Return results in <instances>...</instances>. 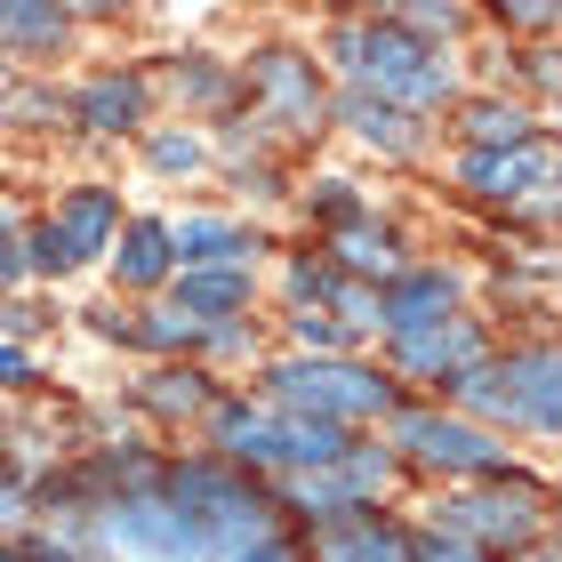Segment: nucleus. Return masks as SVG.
I'll use <instances>...</instances> for the list:
<instances>
[{"label": "nucleus", "instance_id": "aec40b11", "mask_svg": "<svg viewBox=\"0 0 562 562\" xmlns=\"http://www.w3.org/2000/svg\"><path fill=\"white\" fill-rule=\"evenodd\" d=\"M474 137H491V145H498V137H506V145H522L530 130H522V113H506V105H482V113H474Z\"/></svg>", "mask_w": 562, "mask_h": 562}, {"label": "nucleus", "instance_id": "423d86ee", "mask_svg": "<svg viewBox=\"0 0 562 562\" xmlns=\"http://www.w3.org/2000/svg\"><path fill=\"white\" fill-rule=\"evenodd\" d=\"M467 177H474L482 193H522V186H547V153H530V145H515V153H474Z\"/></svg>", "mask_w": 562, "mask_h": 562}, {"label": "nucleus", "instance_id": "f3484780", "mask_svg": "<svg viewBox=\"0 0 562 562\" xmlns=\"http://www.w3.org/2000/svg\"><path fill=\"white\" fill-rule=\"evenodd\" d=\"M338 249H346V266H362V273H394V241L386 234H362V225H353Z\"/></svg>", "mask_w": 562, "mask_h": 562}, {"label": "nucleus", "instance_id": "a878e982", "mask_svg": "<svg viewBox=\"0 0 562 562\" xmlns=\"http://www.w3.org/2000/svg\"><path fill=\"white\" fill-rule=\"evenodd\" d=\"M33 562H72V554L65 547H33Z\"/></svg>", "mask_w": 562, "mask_h": 562}, {"label": "nucleus", "instance_id": "9b49d317", "mask_svg": "<svg viewBox=\"0 0 562 562\" xmlns=\"http://www.w3.org/2000/svg\"><path fill=\"white\" fill-rule=\"evenodd\" d=\"M258 81H266V97H273V105L290 113V121L314 113V81H305V65H297V57H258Z\"/></svg>", "mask_w": 562, "mask_h": 562}, {"label": "nucleus", "instance_id": "4be33fe9", "mask_svg": "<svg viewBox=\"0 0 562 562\" xmlns=\"http://www.w3.org/2000/svg\"><path fill=\"white\" fill-rule=\"evenodd\" d=\"M33 266H72L65 241H57V225H41V234H33Z\"/></svg>", "mask_w": 562, "mask_h": 562}, {"label": "nucleus", "instance_id": "6ab92c4d", "mask_svg": "<svg viewBox=\"0 0 562 562\" xmlns=\"http://www.w3.org/2000/svg\"><path fill=\"white\" fill-rule=\"evenodd\" d=\"M0 33H16V41H57L65 24L48 16V9H9V16H0Z\"/></svg>", "mask_w": 562, "mask_h": 562}, {"label": "nucleus", "instance_id": "bb28decb", "mask_svg": "<svg viewBox=\"0 0 562 562\" xmlns=\"http://www.w3.org/2000/svg\"><path fill=\"white\" fill-rule=\"evenodd\" d=\"M530 562H554V554H530Z\"/></svg>", "mask_w": 562, "mask_h": 562}, {"label": "nucleus", "instance_id": "ddd939ff", "mask_svg": "<svg viewBox=\"0 0 562 562\" xmlns=\"http://www.w3.org/2000/svg\"><path fill=\"white\" fill-rule=\"evenodd\" d=\"M161 266H169V234H161V225H130L121 273H130V281H161Z\"/></svg>", "mask_w": 562, "mask_h": 562}, {"label": "nucleus", "instance_id": "a211bd4d", "mask_svg": "<svg viewBox=\"0 0 562 562\" xmlns=\"http://www.w3.org/2000/svg\"><path fill=\"white\" fill-rule=\"evenodd\" d=\"M153 402H161V411H201V378H193V370H161Z\"/></svg>", "mask_w": 562, "mask_h": 562}, {"label": "nucleus", "instance_id": "6e6552de", "mask_svg": "<svg viewBox=\"0 0 562 562\" xmlns=\"http://www.w3.org/2000/svg\"><path fill=\"white\" fill-rule=\"evenodd\" d=\"M450 530H467V539H522V530H530V506L515 498V506H506V498H458L450 506Z\"/></svg>", "mask_w": 562, "mask_h": 562}, {"label": "nucleus", "instance_id": "7ed1b4c3", "mask_svg": "<svg viewBox=\"0 0 562 562\" xmlns=\"http://www.w3.org/2000/svg\"><path fill=\"white\" fill-rule=\"evenodd\" d=\"M402 442L434 467H498V442H482L474 426H442V418H402Z\"/></svg>", "mask_w": 562, "mask_h": 562}, {"label": "nucleus", "instance_id": "b1692460", "mask_svg": "<svg viewBox=\"0 0 562 562\" xmlns=\"http://www.w3.org/2000/svg\"><path fill=\"white\" fill-rule=\"evenodd\" d=\"M16 266H24V258H16V241L0 234V281H16Z\"/></svg>", "mask_w": 562, "mask_h": 562}, {"label": "nucleus", "instance_id": "20e7f679", "mask_svg": "<svg viewBox=\"0 0 562 562\" xmlns=\"http://www.w3.org/2000/svg\"><path fill=\"white\" fill-rule=\"evenodd\" d=\"M113 539H130L145 554H193V522L177 515V506H130V515H113Z\"/></svg>", "mask_w": 562, "mask_h": 562}, {"label": "nucleus", "instance_id": "0eeeda50", "mask_svg": "<svg viewBox=\"0 0 562 562\" xmlns=\"http://www.w3.org/2000/svg\"><path fill=\"white\" fill-rule=\"evenodd\" d=\"M105 234H113V193H72L65 217H57L65 258H89V249H105Z\"/></svg>", "mask_w": 562, "mask_h": 562}, {"label": "nucleus", "instance_id": "f8f14e48", "mask_svg": "<svg viewBox=\"0 0 562 562\" xmlns=\"http://www.w3.org/2000/svg\"><path fill=\"white\" fill-rule=\"evenodd\" d=\"M177 249H186L193 266H225V258H241V249H258L249 234H234V225H210V217H193L186 234H177Z\"/></svg>", "mask_w": 562, "mask_h": 562}, {"label": "nucleus", "instance_id": "dca6fc26", "mask_svg": "<svg viewBox=\"0 0 562 562\" xmlns=\"http://www.w3.org/2000/svg\"><path fill=\"white\" fill-rule=\"evenodd\" d=\"M346 113H353V130H362V137H378V145H394V153L411 145V121H402L394 105H370V97H353Z\"/></svg>", "mask_w": 562, "mask_h": 562}, {"label": "nucleus", "instance_id": "f03ea898", "mask_svg": "<svg viewBox=\"0 0 562 562\" xmlns=\"http://www.w3.org/2000/svg\"><path fill=\"white\" fill-rule=\"evenodd\" d=\"M273 394L281 402H305V411H386V386H378L370 370H314V362H297V370H273Z\"/></svg>", "mask_w": 562, "mask_h": 562}, {"label": "nucleus", "instance_id": "412c9836", "mask_svg": "<svg viewBox=\"0 0 562 562\" xmlns=\"http://www.w3.org/2000/svg\"><path fill=\"white\" fill-rule=\"evenodd\" d=\"M153 161H161V169H193L201 145H193V137H161V145H153Z\"/></svg>", "mask_w": 562, "mask_h": 562}, {"label": "nucleus", "instance_id": "39448f33", "mask_svg": "<svg viewBox=\"0 0 562 562\" xmlns=\"http://www.w3.org/2000/svg\"><path fill=\"white\" fill-rule=\"evenodd\" d=\"M442 314H450V281H442V273H411V281L394 290V305H386V322L402 329V338L442 329Z\"/></svg>", "mask_w": 562, "mask_h": 562}, {"label": "nucleus", "instance_id": "393cba45", "mask_svg": "<svg viewBox=\"0 0 562 562\" xmlns=\"http://www.w3.org/2000/svg\"><path fill=\"white\" fill-rule=\"evenodd\" d=\"M234 562H290V554H281V547H258V554H234Z\"/></svg>", "mask_w": 562, "mask_h": 562}, {"label": "nucleus", "instance_id": "1a4fd4ad", "mask_svg": "<svg viewBox=\"0 0 562 562\" xmlns=\"http://www.w3.org/2000/svg\"><path fill=\"white\" fill-rule=\"evenodd\" d=\"M474 329H418V338H402V362L411 370H467L474 362Z\"/></svg>", "mask_w": 562, "mask_h": 562}, {"label": "nucleus", "instance_id": "f257e3e1", "mask_svg": "<svg viewBox=\"0 0 562 562\" xmlns=\"http://www.w3.org/2000/svg\"><path fill=\"white\" fill-rule=\"evenodd\" d=\"M346 65H362L378 72V89H394V97H411V105H434V97L450 89V72L434 48H411V41H362V33H346Z\"/></svg>", "mask_w": 562, "mask_h": 562}, {"label": "nucleus", "instance_id": "9d476101", "mask_svg": "<svg viewBox=\"0 0 562 562\" xmlns=\"http://www.w3.org/2000/svg\"><path fill=\"white\" fill-rule=\"evenodd\" d=\"M266 442H273V458H314V467H329V458H346V434L329 426V418H314V426H266Z\"/></svg>", "mask_w": 562, "mask_h": 562}, {"label": "nucleus", "instance_id": "2eb2a0df", "mask_svg": "<svg viewBox=\"0 0 562 562\" xmlns=\"http://www.w3.org/2000/svg\"><path fill=\"white\" fill-rule=\"evenodd\" d=\"M241 297H249L241 273H193V281H186V305H193V314H225V305H241Z\"/></svg>", "mask_w": 562, "mask_h": 562}, {"label": "nucleus", "instance_id": "4468645a", "mask_svg": "<svg viewBox=\"0 0 562 562\" xmlns=\"http://www.w3.org/2000/svg\"><path fill=\"white\" fill-rule=\"evenodd\" d=\"M81 113L97 121V130H130V121H137V89H130V81H97V89L81 97Z\"/></svg>", "mask_w": 562, "mask_h": 562}, {"label": "nucleus", "instance_id": "5701e85b", "mask_svg": "<svg viewBox=\"0 0 562 562\" xmlns=\"http://www.w3.org/2000/svg\"><path fill=\"white\" fill-rule=\"evenodd\" d=\"M418 562H482V554H474V547H467V539H450V547H442V539H434V547H426V554H418Z\"/></svg>", "mask_w": 562, "mask_h": 562}]
</instances>
